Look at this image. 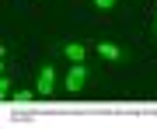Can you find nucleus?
<instances>
[{
  "instance_id": "f257e3e1",
  "label": "nucleus",
  "mask_w": 157,
  "mask_h": 129,
  "mask_svg": "<svg viewBox=\"0 0 157 129\" xmlns=\"http://www.w3.org/2000/svg\"><path fill=\"white\" fill-rule=\"evenodd\" d=\"M84 84H87V70H84V63H73L70 73H67V80H63V87H67L70 94H80V91H84Z\"/></svg>"
},
{
  "instance_id": "f03ea898",
  "label": "nucleus",
  "mask_w": 157,
  "mask_h": 129,
  "mask_svg": "<svg viewBox=\"0 0 157 129\" xmlns=\"http://www.w3.org/2000/svg\"><path fill=\"white\" fill-rule=\"evenodd\" d=\"M52 91H56V70H52V66H42L39 77H35V94H39V98H49Z\"/></svg>"
},
{
  "instance_id": "7ed1b4c3",
  "label": "nucleus",
  "mask_w": 157,
  "mask_h": 129,
  "mask_svg": "<svg viewBox=\"0 0 157 129\" xmlns=\"http://www.w3.org/2000/svg\"><path fill=\"white\" fill-rule=\"evenodd\" d=\"M98 56L108 59V63H119V59H126V52L119 49L115 42H98Z\"/></svg>"
},
{
  "instance_id": "20e7f679",
  "label": "nucleus",
  "mask_w": 157,
  "mask_h": 129,
  "mask_svg": "<svg viewBox=\"0 0 157 129\" xmlns=\"http://www.w3.org/2000/svg\"><path fill=\"white\" fill-rule=\"evenodd\" d=\"M63 56H67L70 63H84L87 49H84V45H80V42H67V45H63Z\"/></svg>"
},
{
  "instance_id": "39448f33",
  "label": "nucleus",
  "mask_w": 157,
  "mask_h": 129,
  "mask_svg": "<svg viewBox=\"0 0 157 129\" xmlns=\"http://www.w3.org/2000/svg\"><path fill=\"white\" fill-rule=\"evenodd\" d=\"M35 98V91H14L11 94V101H17V105H25V101H32Z\"/></svg>"
},
{
  "instance_id": "423d86ee",
  "label": "nucleus",
  "mask_w": 157,
  "mask_h": 129,
  "mask_svg": "<svg viewBox=\"0 0 157 129\" xmlns=\"http://www.w3.org/2000/svg\"><path fill=\"white\" fill-rule=\"evenodd\" d=\"M0 94H4V98H11V94H14V91H11V80H7V77L0 80Z\"/></svg>"
},
{
  "instance_id": "0eeeda50",
  "label": "nucleus",
  "mask_w": 157,
  "mask_h": 129,
  "mask_svg": "<svg viewBox=\"0 0 157 129\" xmlns=\"http://www.w3.org/2000/svg\"><path fill=\"white\" fill-rule=\"evenodd\" d=\"M115 4H119V0H94V7H101V11H112Z\"/></svg>"
},
{
  "instance_id": "6e6552de",
  "label": "nucleus",
  "mask_w": 157,
  "mask_h": 129,
  "mask_svg": "<svg viewBox=\"0 0 157 129\" xmlns=\"http://www.w3.org/2000/svg\"><path fill=\"white\" fill-rule=\"evenodd\" d=\"M154 32H157V21H154Z\"/></svg>"
}]
</instances>
